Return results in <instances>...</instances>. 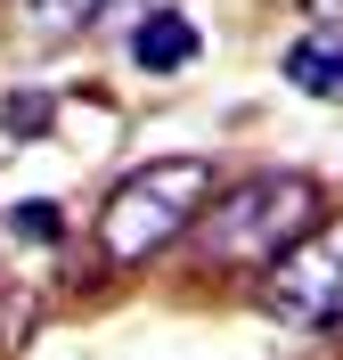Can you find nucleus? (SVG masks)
<instances>
[{"label":"nucleus","mask_w":343,"mask_h":360,"mask_svg":"<svg viewBox=\"0 0 343 360\" xmlns=\"http://www.w3.org/2000/svg\"><path fill=\"white\" fill-rule=\"evenodd\" d=\"M213 156H163V164H139L107 188L98 205V246L107 262H147L156 246H172L180 229L205 221V197H213Z\"/></svg>","instance_id":"obj_1"},{"label":"nucleus","mask_w":343,"mask_h":360,"mask_svg":"<svg viewBox=\"0 0 343 360\" xmlns=\"http://www.w3.org/2000/svg\"><path fill=\"white\" fill-rule=\"evenodd\" d=\"M196 49H205V33H196V17H180V8H147V17L131 25V58H139L147 74L196 66Z\"/></svg>","instance_id":"obj_4"},{"label":"nucleus","mask_w":343,"mask_h":360,"mask_svg":"<svg viewBox=\"0 0 343 360\" xmlns=\"http://www.w3.org/2000/svg\"><path fill=\"white\" fill-rule=\"evenodd\" d=\"M107 8H131V0H107Z\"/></svg>","instance_id":"obj_8"},{"label":"nucleus","mask_w":343,"mask_h":360,"mask_svg":"<svg viewBox=\"0 0 343 360\" xmlns=\"http://www.w3.org/2000/svg\"><path fill=\"white\" fill-rule=\"evenodd\" d=\"M286 328H335L343 319V213L319 229H302L295 246L270 262V287H262Z\"/></svg>","instance_id":"obj_3"},{"label":"nucleus","mask_w":343,"mask_h":360,"mask_svg":"<svg viewBox=\"0 0 343 360\" xmlns=\"http://www.w3.org/2000/svg\"><path fill=\"white\" fill-rule=\"evenodd\" d=\"M58 221H66V213H58V205H17V213H8V238H25V246H49V238H58Z\"/></svg>","instance_id":"obj_7"},{"label":"nucleus","mask_w":343,"mask_h":360,"mask_svg":"<svg viewBox=\"0 0 343 360\" xmlns=\"http://www.w3.org/2000/svg\"><path fill=\"white\" fill-rule=\"evenodd\" d=\"M311 213H319L311 172H253V180H237L205 221H196V238H205L213 262H262V254L278 262V254L302 238Z\"/></svg>","instance_id":"obj_2"},{"label":"nucleus","mask_w":343,"mask_h":360,"mask_svg":"<svg viewBox=\"0 0 343 360\" xmlns=\"http://www.w3.org/2000/svg\"><path fill=\"white\" fill-rule=\"evenodd\" d=\"M98 8H107V0H17V25L33 41H74Z\"/></svg>","instance_id":"obj_6"},{"label":"nucleus","mask_w":343,"mask_h":360,"mask_svg":"<svg viewBox=\"0 0 343 360\" xmlns=\"http://www.w3.org/2000/svg\"><path fill=\"white\" fill-rule=\"evenodd\" d=\"M286 82L311 90V98H343V25H311L286 49Z\"/></svg>","instance_id":"obj_5"}]
</instances>
